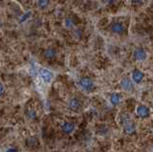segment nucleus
I'll use <instances>...</instances> for the list:
<instances>
[{
	"instance_id": "1",
	"label": "nucleus",
	"mask_w": 153,
	"mask_h": 152,
	"mask_svg": "<svg viewBox=\"0 0 153 152\" xmlns=\"http://www.w3.org/2000/svg\"><path fill=\"white\" fill-rule=\"evenodd\" d=\"M122 128H124V133L128 135H131L133 133H135L136 128L135 125H134L133 121L130 119V117L127 114H122Z\"/></svg>"
},
{
	"instance_id": "2",
	"label": "nucleus",
	"mask_w": 153,
	"mask_h": 152,
	"mask_svg": "<svg viewBox=\"0 0 153 152\" xmlns=\"http://www.w3.org/2000/svg\"><path fill=\"white\" fill-rule=\"evenodd\" d=\"M79 85L80 87L83 89V90H85L87 91V92H90V91H92L94 89V81H92V78H88V77H82V78H80L79 79Z\"/></svg>"
},
{
	"instance_id": "3",
	"label": "nucleus",
	"mask_w": 153,
	"mask_h": 152,
	"mask_svg": "<svg viewBox=\"0 0 153 152\" xmlns=\"http://www.w3.org/2000/svg\"><path fill=\"white\" fill-rule=\"evenodd\" d=\"M136 114L137 116L141 118V119H147V118L149 117V114H150V111H149V108L145 105H139L136 108Z\"/></svg>"
},
{
	"instance_id": "4",
	"label": "nucleus",
	"mask_w": 153,
	"mask_h": 152,
	"mask_svg": "<svg viewBox=\"0 0 153 152\" xmlns=\"http://www.w3.org/2000/svg\"><path fill=\"white\" fill-rule=\"evenodd\" d=\"M68 106L72 111L76 112L80 109V107H82V101H80V100L78 98H72L71 100L69 101Z\"/></svg>"
},
{
	"instance_id": "5",
	"label": "nucleus",
	"mask_w": 153,
	"mask_h": 152,
	"mask_svg": "<svg viewBox=\"0 0 153 152\" xmlns=\"http://www.w3.org/2000/svg\"><path fill=\"white\" fill-rule=\"evenodd\" d=\"M39 75L41 78L43 79V81L45 82H51L52 78H53V73L50 70L48 69H45V68H41V69H39Z\"/></svg>"
},
{
	"instance_id": "6",
	"label": "nucleus",
	"mask_w": 153,
	"mask_h": 152,
	"mask_svg": "<svg viewBox=\"0 0 153 152\" xmlns=\"http://www.w3.org/2000/svg\"><path fill=\"white\" fill-rule=\"evenodd\" d=\"M76 125L72 121H65L62 124H61V129L65 134H71V133L75 130Z\"/></svg>"
},
{
	"instance_id": "7",
	"label": "nucleus",
	"mask_w": 153,
	"mask_h": 152,
	"mask_svg": "<svg viewBox=\"0 0 153 152\" xmlns=\"http://www.w3.org/2000/svg\"><path fill=\"white\" fill-rule=\"evenodd\" d=\"M144 77V73L139 69H135L132 72V81L135 83H137V84H139V83L143 81Z\"/></svg>"
},
{
	"instance_id": "8",
	"label": "nucleus",
	"mask_w": 153,
	"mask_h": 152,
	"mask_svg": "<svg viewBox=\"0 0 153 152\" xmlns=\"http://www.w3.org/2000/svg\"><path fill=\"white\" fill-rule=\"evenodd\" d=\"M121 85L122 87V89H124V91H126V92H131V91L134 90L133 83L128 78H125L122 79V81H121Z\"/></svg>"
},
{
	"instance_id": "9",
	"label": "nucleus",
	"mask_w": 153,
	"mask_h": 152,
	"mask_svg": "<svg viewBox=\"0 0 153 152\" xmlns=\"http://www.w3.org/2000/svg\"><path fill=\"white\" fill-rule=\"evenodd\" d=\"M134 58H135L136 60H144L147 59V54H145V52L143 49H137L134 52Z\"/></svg>"
},
{
	"instance_id": "10",
	"label": "nucleus",
	"mask_w": 153,
	"mask_h": 152,
	"mask_svg": "<svg viewBox=\"0 0 153 152\" xmlns=\"http://www.w3.org/2000/svg\"><path fill=\"white\" fill-rule=\"evenodd\" d=\"M121 101H122V96L119 93H113V94H111V96H110V102H111V104H112V105H114V106L118 105L121 102Z\"/></svg>"
},
{
	"instance_id": "11",
	"label": "nucleus",
	"mask_w": 153,
	"mask_h": 152,
	"mask_svg": "<svg viewBox=\"0 0 153 152\" xmlns=\"http://www.w3.org/2000/svg\"><path fill=\"white\" fill-rule=\"evenodd\" d=\"M111 30L115 34H122L124 32V26L121 23H114L112 25V27H111Z\"/></svg>"
},
{
	"instance_id": "12",
	"label": "nucleus",
	"mask_w": 153,
	"mask_h": 152,
	"mask_svg": "<svg viewBox=\"0 0 153 152\" xmlns=\"http://www.w3.org/2000/svg\"><path fill=\"white\" fill-rule=\"evenodd\" d=\"M56 50H54L52 48H49L44 52V56L48 59H53L56 56Z\"/></svg>"
},
{
	"instance_id": "13",
	"label": "nucleus",
	"mask_w": 153,
	"mask_h": 152,
	"mask_svg": "<svg viewBox=\"0 0 153 152\" xmlns=\"http://www.w3.org/2000/svg\"><path fill=\"white\" fill-rule=\"evenodd\" d=\"M48 3H49V0H38V5H39V7H41V8H45V7L48 5Z\"/></svg>"
},
{
	"instance_id": "14",
	"label": "nucleus",
	"mask_w": 153,
	"mask_h": 152,
	"mask_svg": "<svg viewBox=\"0 0 153 152\" xmlns=\"http://www.w3.org/2000/svg\"><path fill=\"white\" fill-rule=\"evenodd\" d=\"M4 92H5V87H4V85L0 82V97L4 94Z\"/></svg>"
},
{
	"instance_id": "15",
	"label": "nucleus",
	"mask_w": 153,
	"mask_h": 152,
	"mask_svg": "<svg viewBox=\"0 0 153 152\" xmlns=\"http://www.w3.org/2000/svg\"><path fill=\"white\" fill-rule=\"evenodd\" d=\"M5 152H18L16 148H14V147H11V148H8V149L5 151Z\"/></svg>"
},
{
	"instance_id": "16",
	"label": "nucleus",
	"mask_w": 153,
	"mask_h": 152,
	"mask_svg": "<svg viewBox=\"0 0 153 152\" xmlns=\"http://www.w3.org/2000/svg\"><path fill=\"white\" fill-rule=\"evenodd\" d=\"M29 16H30V13L26 14L25 16H23L20 18V22H23V20H26V19H27V17H29Z\"/></svg>"
},
{
	"instance_id": "17",
	"label": "nucleus",
	"mask_w": 153,
	"mask_h": 152,
	"mask_svg": "<svg viewBox=\"0 0 153 152\" xmlns=\"http://www.w3.org/2000/svg\"><path fill=\"white\" fill-rule=\"evenodd\" d=\"M114 1H116V0H106L107 3H113Z\"/></svg>"
},
{
	"instance_id": "18",
	"label": "nucleus",
	"mask_w": 153,
	"mask_h": 152,
	"mask_svg": "<svg viewBox=\"0 0 153 152\" xmlns=\"http://www.w3.org/2000/svg\"><path fill=\"white\" fill-rule=\"evenodd\" d=\"M142 0H133V2H141Z\"/></svg>"
}]
</instances>
